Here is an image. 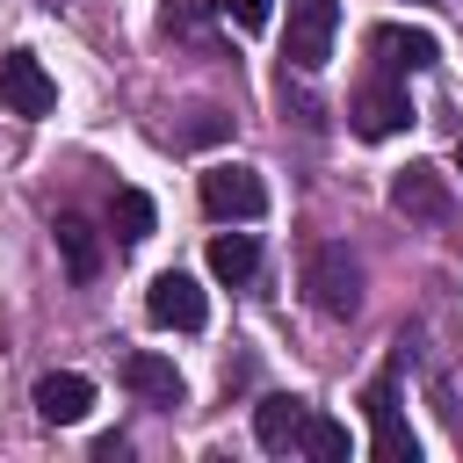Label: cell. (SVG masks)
Instances as JSON below:
<instances>
[{
	"label": "cell",
	"instance_id": "cell-14",
	"mask_svg": "<svg viewBox=\"0 0 463 463\" xmlns=\"http://www.w3.org/2000/svg\"><path fill=\"white\" fill-rule=\"evenodd\" d=\"M253 268H260L253 232H217V239H210V275H217V282H246Z\"/></svg>",
	"mask_w": 463,
	"mask_h": 463
},
{
	"label": "cell",
	"instance_id": "cell-17",
	"mask_svg": "<svg viewBox=\"0 0 463 463\" xmlns=\"http://www.w3.org/2000/svg\"><path fill=\"white\" fill-rule=\"evenodd\" d=\"M217 14L239 29H268V0H217Z\"/></svg>",
	"mask_w": 463,
	"mask_h": 463
},
{
	"label": "cell",
	"instance_id": "cell-8",
	"mask_svg": "<svg viewBox=\"0 0 463 463\" xmlns=\"http://www.w3.org/2000/svg\"><path fill=\"white\" fill-rule=\"evenodd\" d=\"M36 412H43L51 427H72V420L94 412V383H87L80 369H51V376L36 383Z\"/></svg>",
	"mask_w": 463,
	"mask_h": 463
},
{
	"label": "cell",
	"instance_id": "cell-3",
	"mask_svg": "<svg viewBox=\"0 0 463 463\" xmlns=\"http://www.w3.org/2000/svg\"><path fill=\"white\" fill-rule=\"evenodd\" d=\"M203 210L210 217H232V224H253L268 210V188H260L253 166H210L203 174Z\"/></svg>",
	"mask_w": 463,
	"mask_h": 463
},
{
	"label": "cell",
	"instance_id": "cell-5",
	"mask_svg": "<svg viewBox=\"0 0 463 463\" xmlns=\"http://www.w3.org/2000/svg\"><path fill=\"white\" fill-rule=\"evenodd\" d=\"M0 109L7 116H51L58 109V87H51L43 58H29V51H7L0 58Z\"/></svg>",
	"mask_w": 463,
	"mask_h": 463
},
{
	"label": "cell",
	"instance_id": "cell-10",
	"mask_svg": "<svg viewBox=\"0 0 463 463\" xmlns=\"http://www.w3.org/2000/svg\"><path fill=\"white\" fill-rule=\"evenodd\" d=\"M405 123H412L405 87H383V80H376V87H362V94H354V130H362V137H398Z\"/></svg>",
	"mask_w": 463,
	"mask_h": 463
},
{
	"label": "cell",
	"instance_id": "cell-2",
	"mask_svg": "<svg viewBox=\"0 0 463 463\" xmlns=\"http://www.w3.org/2000/svg\"><path fill=\"white\" fill-rule=\"evenodd\" d=\"M362 405H369V449H376V463H412L420 441H412V427L398 420V376H391V369L362 391Z\"/></svg>",
	"mask_w": 463,
	"mask_h": 463
},
{
	"label": "cell",
	"instance_id": "cell-4",
	"mask_svg": "<svg viewBox=\"0 0 463 463\" xmlns=\"http://www.w3.org/2000/svg\"><path fill=\"white\" fill-rule=\"evenodd\" d=\"M145 311H152V326H174V333H203V318H210V304H203V282H195V275H181V268L152 275V289H145Z\"/></svg>",
	"mask_w": 463,
	"mask_h": 463
},
{
	"label": "cell",
	"instance_id": "cell-15",
	"mask_svg": "<svg viewBox=\"0 0 463 463\" xmlns=\"http://www.w3.org/2000/svg\"><path fill=\"white\" fill-rule=\"evenodd\" d=\"M116 239H123V246L152 239V195H145V188H116Z\"/></svg>",
	"mask_w": 463,
	"mask_h": 463
},
{
	"label": "cell",
	"instance_id": "cell-18",
	"mask_svg": "<svg viewBox=\"0 0 463 463\" xmlns=\"http://www.w3.org/2000/svg\"><path fill=\"white\" fill-rule=\"evenodd\" d=\"M217 130H224V123H217V109H203V116H195V130H188V137H195V145H210V137H217Z\"/></svg>",
	"mask_w": 463,
	"mask_h": 463
},
{
	"label": "cell",
	"instance_id": "cell-7",
	"mask_svg": "<svg viewBox=\"0 0 463 463\" xmlns=\"http://www.w3.org/2000/svg\"><path fill=\"white\" fill-rule=\"evenodd\" d=\"M391 210H398V217H420V224H441V217H449V181H441L434 166H405V174L391 181Z\"/></svg>",
	"mask_w": 463,
	"mask_h": 463
},
{
	"label": "cell",
	"instance_id": "cell-16",
	"mask_svg": "<svg viewBox=\"0 0 463 463\" xmlns=\"http://www.w3.org/2000/svg\"><path fill=\"white\" fill-rule=\"evenodd\" d=\"M304 456H318V463H347V427L326 420V412H311V427H304Z\"/></svg>",
	"mask_w": 463,
	"mask_h": 463
},
{
	"label": "cell",
	"instance_id": "cell-6",
	"mask_svg": "<svg viewBox=\"0 0 463 463\" xmlns=\"http://www.w3.org/2000/svg\"><path fill=\"white\" fill-rule=\"evenodd\" d=\"M333 29H340V7L333 0H289V65L297 72H318L333 58Z\"/></svg>",
	"mask_w": 463,
	"mask_h": 463
},
{
	"label": "cell",
	"instance_id": "cell-13",
	"mask_svg": "<svg viewBox=\"0 0 463 463\" xmlns=\"http://www.w3.org/2000/svg\"><path fill=\"white\" fill-rule=\"evenodd\" d=\"M51 232H58L65 275H72V282H94V275H101V239H94V224H87V217H58Z\"/></svg>",
	"mask_w": 463,
	"mask_h": 463
},
{
	"label": "cell",
	"instance_id": "cell-12",
	"mask_svg": "<svg viewBox=\"0 0 463 463\" xmlns=\"http://www.w3.org/2000/svg\"><path fill=\"white\" fill-rule=\"evenodd\" d=\"M369 51H376L383 65H398V72H427V65H441V43H434L427 29H376Z\"/></svg>",
	"mask_w": 463,
	"mask_h": 463
},
{
	"label": "cell",
	"instance_id": "cell-19",
	"mask_svg": "<svg viewBox=\"0 0 463 463\" xmlns=\"http://www.w3.org/2000/svg\"><path fill=\"white\" fill-rule=\"evenodd\" d=\"M456 166H463V137H456Z\"/></svg>",
	"mask_w": 463,
	"mask_h": 463
},
{
	"label": "cell",
	"instance_id": "cell-11",
	"mask_svg": "<svg viewBox=\"0 0 463 463\" xmlns=\"http://www.w3.org/2000/svg\"><path fill=\"white\" fill-rule=\"evenodd\" d=\"M123 383H130L145 405H159V412L181 405V369H174L166 354H130V362H123Z\"/></svg>",
	"mask_w": 463,
	"mask_h": 463
},
{
	"label": "cell",
	"instance_id": "cell-9",
	"mask_svg": "<svg viewBox=\"0 0 463 463\" xmlns=\"http://www.w3.org/2000/svg\"><path fill=\"white\" fill-rule=\"evenodd\" d=\"M304 427H311V405L304 398H260L253 405V441L260 449H304Z\"/></svg>",
	"mask_w": 463,
	"mask_h": 463
},
{
	"label": "cell",
	"instance_id": "cell-1",
	"mask_svg": "<svg viewBox=\"0 0 463 463\" xmlns=\"http://www.w3.org/2000/svg\"><path fill=\"white\" fill-rule=\"evenodd\" d=\"M304 289H311V304H318L326 318H354V304H362V268H354V253H347V246H311Z\"/></svg>",
	"mask_w": 463,
	"mask_h": 463
}]
</instances>
